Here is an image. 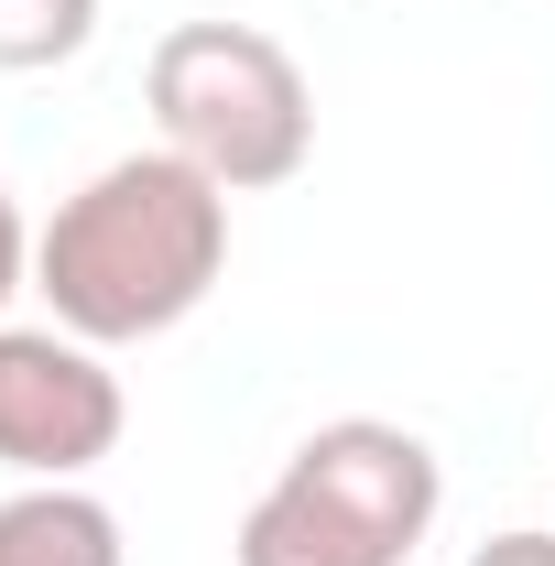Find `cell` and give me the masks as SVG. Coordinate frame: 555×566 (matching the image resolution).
<instances>
[{"instance_id":"6da1fadb","label":"cell","mask_w":555,"mask_h":566,"mask_svg":"<svg viewBox=\"0 0 555 566\" xmlns=\"http://www.w3.org/2000/svg\"><path fill=\"white\" fill-rule=\"evenodd\" d=\"M229 273V186H208L186 153H121L76 186L33 240V294L87 349H132L186 327Z\"/></svg>"},{"instance_id":"7a4b0ae2","label":"cell","mask_w":555,"mask_h":566,"mask_svg":"<svg viewBox=\"0 0 555 566\" xmlns=\"http://www.w3.org/2000/svg\"><path fill=\"white\" fill-rule=\"evenodd\" d=\"M447 512V469L415 424L338 415L273 469V491L240 512V566H415Z\"/></svg>"},{"instance_id":"3957f363","label":"cell","mask_w":555,"mask_h":566,"mask_svg":"<svg viewBox=\"0 0 555 566\" xmlns=\"http://www.w3.org/2000/svg\"><path fill=\"white\" fill-rule=\"evenodd\" d=\"M142 98H153L164 153H186L229 197L294 186L316 153V87L262 22H175L142 66Z\"/></svg>"},{"instance_id":"277c9868","label":"cell","mask_w":555,"mask_h":566,"mask_svg":"<svg viewBox=\"0 0 555 566\" xmlns=\"http://www.w3.org/2000/svg\"><path fill=\"white\" fill-rule=\"evenodd\" d=\"M121 370L66 327H0V469L22 480H87L121 447Z\"/></svg>"},{"instance_id":"5b68a950","label":"cell","mask_w":555,"mask_h":566,"mask_svg":"<svg viewBox=\"0 0 555 566\" xmlns=\"http://www.w3.org/2000/svg\"><path fill=\"white\" fill-rule=\"evenodd\" d=\"M0 566H132L121 512L76 480H33L0 501Z\"/></svg>"},{"instance_id":"8992f818","label":"cell","mask_w":555,"mask_h":566,"mask_svg":"<svg viewBox=\"0 0 555 566\" xmlns=\"http://www.w3.org/2000/svg\"><path fill=\"white\" fill-rule=\"evenodd\" d=\"M98 33V0H0V76H44L87 55Z\"/></svg>"},{"instance_id":"52a82bcc","label":"cell","mask_w":555,"mask_h":566,"mask_svg":"<svg viewBox=\"0 0 555 566\" xmlns=\"http://www.w3.org/2000/svg\"><path fill=\"white\" fill-rule=\"evenodd\" d=\"M469 566H555V534H545V523H512V534H490Z\"/></svg>"},{"instance_id":"ba28073f","label":"cell","mask_w":555,"mask_h":566,"mask_svg":"<svg viewBox=\"0 0 555 566\" xmlns=\"http://www.w3.org/2000/svg\"><path fill=\"white\" fill-rule=\"evenodd\" d=\"M22 283H33V229H22V208H11V197H0V305H11Z\"/></svg>"}]
</instances>
